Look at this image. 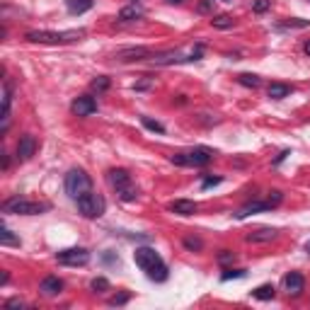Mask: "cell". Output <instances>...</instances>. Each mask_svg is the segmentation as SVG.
<instances>
[{"mask_svg": "<svg viewBox=\"0 0 310 310\" xmlns=\"http://www.w3.org/2000/svg\"><path fill=\"white\" fill-rule=\"evenodd\" d=\"M134 262L141 267V271H146L150 281H167L170 271H167V264L162 262V257L153 250V247H136L134 252Z\"/></svg>", "mask_w": 310, "mask_h": 310, "instance_id": "1", "label": "cell"}, {"mask_svg": "<svg viewBox=\"0 0 310 310\" xmlns=\"http://www.w3.org/2000/svg\"><path fill=\"white\" fill-rule=\"evenodd\" d=\"M82 37H85V29H68V32L32 29V32H27V41H32V44H73Z\"/></svg>", "mask_w": 310, "mask_h": 310, "instance_id": "2", "label": "cell"}, {"mask_svg": "<svg viewBox=\"0 0 310 310\" xmlns=\"http://www.w3.org/2000/svg\"><path fill=\"white\" fill-rule=\"evenodd\" d=\"M63 187H66V194L70 199H82L85 194H90L92 191V179L90 175L80 170V167H73V170H68L66 179H63Z\"/></svg>", "mask_w": 310, "mask_h": 310, "instance_id": "3", "label": "cell"}, {"mask_svg": "<svg viewBox=\"0 0 310 310\" xmlns=\"http://www.w3.org/2000/svg\"><path fill=\"white\" fill-rule=\"evenodd\" d=\"M109 184L117 189V194H119V199L122 201H136V196H138V187L134 184V179L129 175V170H124V167H114V170H109Z\"/></svg>", "mask_w": 310, "mask_h": 310, "instance_id": "4", "label": "cell"}, {"mask_svg": "<svg viewBox=\"0 0 310 310\" xmlns=\"http://www.w3.org/2000/svg\"><path fill=\"white\" fill-rule=\"evenodd\" d=\"M214 155H216V153L211 148L196 146V148H191V150H182V153L170 155V162L182 165V167H203V165H209V162L214 160Z\"/></svg>", "mask_w": 310, "mask_h": 310, "instance_id": "5", "label": "cell"}, {"mask_svg": "<svg viewBox=\"0 0 310 310\" xmlns=\"http://www.w3.org/2000/svg\"><path fill=\"white\" fill-rule=\"evenodd\" d=\"M49 203H37V201H27L22 196H13L3 203V211L5 214H17V216H37L41 211H46Z\"/></svg>", "mask_w": 310, "mask_h": 310, "instance_id": "6", "label": "cell"}, {"mask_svg": "<svg viewBox=\"0 0 310 310\" xmlns=\"http://www.w3.org/2000/svg\"><path fill=\"white\" fill-rule=\"evenodd\" d=\"M78 211H80L85 218H99L105 216V211H107V201H105V196L102 194H85L82 199H78Z\"/></svg>", "mask_w": 310, "mask_h": 310, "instance_id": "7", "label": "cell"}, {"mask_svg": "<svg viewBox=\"0 0 310 310\" xmlns=\"http://www.w3.org/2000/svg\"><path fill=\"white\" fill-rule=\"evenodd\" d=\"M56 262L63 267H85L90 262V252L85 247H68L56 255Z\"/></svg>", "mask_w": 310, "mask_h": 310, "instance_id": "8", "label": "cell"}, {"mask_svg": "<svg viewBox=\"0 0 310 310\" xmlns=\"http://www.w3.org/2000/svg\"><path fill=\"white\" fill-rule=\"evenodd\" d=\"M70 109H73L75 117H90V114L97 112V102H94V97H90V94H80V97L73 99Z\"/></svg>", "mask_w": 310, "mask_h": 310, "instance_id": "9", "label": "cell"}, {"mask_svg": "<svg viewBox=\"0 0 310 310\" xmlns=\"http://www.w3.org/2000/svg\"><path fill=\"white\" fill-rule=\"evenodd\" d=\"M117 61H122V63H131V61H146L150 58V51L146 46H131V49H122V51H117L114 54Z\"/></svg>", "mask_w": 310, "mask_h": 310, "instance_id": "10", "label": "cell"}, {"mask_svg": "<svg viewBox=\"0 0 310 310\" xmlns=\"http://www.w3.org/2000/svg\"><path fill=\"white\" fill-rule=\"evenodd\" d=\"M303 288H305V279H303V274L291 271V274L283 276V291H286L288 296H300Z\"/></svg>", "mask_w": 310, "mask_h": 310, "instance_id": "11", "label": "cell"}, {"mask_svg": "<svg viewBox=\"0 0 310 310\" xmlns=\"http://www.w3.org/2000/svg\"><path fill=\"white\" fill-rule=\"evenodd\" d=\"M34 153H37V138L29 134L20 136V141H17V160L25 162V160H29Z\"/></svg>", "mask_w": 310, "mask_h": 310, "instance_id": "12", "label": "cell"}, {"mask_svg": "<svg viewBox=\"0 0 310 310\" xmlns=\"http://www.w3.org/2000/svg\"><path fill=\"white\" fill-rule=\"evenodd\" d=\"M167 209L177 216H194L199 211V203L191 201V199H175V201L167 203Z\"/></svg>", "mask_w": 310, "mask_h": 310, "instance_id": "13", "label": "cell"}, {"mask_svg": "<svg viewBox=\"0 0 310 310\" xmlns=\"http://www.w3.org/2000/svg\"><path fill=\"white\" fill-rule=\"evenodd\" d=\"M39 291H41V296L54 298V296H58V293L63 291V281H61L58 276H46V279H41Z\"/></svg>", "mask_w": 310, "mask_h": 310, "instance_id": "14", "label": "cell"}, {"mask_svg": "<svg viewBox=\"0 0 310 310\" xmlns=\"http://www.w3.org/2000/svg\"><path fill=\"white\" fill-rule=\"evenodd\" d=\"M269 209H274L269 201H250V203H245L243 209L235 214V218H247V216H252V214H262V211H269Z\"/></svg>", "mask_w": 310, "mask_h": 310, "instance_id": "15", "label": "cell"}, {"mask_svg": "<svg viewBox=\"0 0 310 310\" xmlns=\"http://www.w3.org/2000/svg\"><path fill=\"white\" fill-rule=\"evenodd\" d=\"M279 235L276 228H257L252 233H247V243H271Z\"/></svg>", "mask_w": 310, "mask_h": 310, "instance_id": "16", "label": "cell"}, {"mask_svg": "<svg viewBox=\"0 0 310 310\" xmlns=\"http://www.w3.org/2000/svg\"><path fill=\"white\" fill-rule=\"evenodd\" d=\"M146 15V10L138 5V3H131V5H126L119 10V22H134V20H141Z\"/></svg>", "mask_w": 310, "mask_h": 310, "instance_id": "17", "label": "cell"}, {"mask_svg": "<svg viewBox=\"0 0 310 310\" xmlns=\"http://www.w3.org/2000/svg\"><path fill=\"white\" fill-rule=\"evenodd\" d=\"M94 0H66V8L70 15H82L87 10H92Z\"/></svg>", "mask_w": 310, "mask_h": 310, "instance_id": "18", "label": "cell"}, {"mask_svg": "<svg viewBox=\"0 0 310 310\" xmlns=\"http://www.w3.org/2000/svg\"><path fill=\"white\" fill-rule=\"evenodd\" d=\"M267 94H269L271 99H283V97L291 94V85H286V82H271L269 87H267Z\"/></svg>", "mask_w": 310, "mask_h": 310, "instance_id": "19", "label": "cell"}, {"mask_svg": "<svg viewBox=\"0 0 310 310\" xmlns=\"http://www.w3.org/2000/svg\"><path fill=\"white\" fill-rule=\"evenodd\" d=\"M274 293H276V288L271 283H262V286H257L252 291V298H257V300H271Z\"/></svg>", "mask_w": 310, "mask_h": 310, "instance_id": "20", "label": "cell"}, {"mask_svg": "<svg viewBox=\"0 0 310 310\" xmlns=\"http://www.w3.org/2000/svg\"><path fill=\"white\" fill-rule=\"evenodd\" d=\"M238 82L245 85V87H252V90H257V87L262 85L259 75H255V73H240V75H238Z\"/></svg>", "mask_w": 310, "mask_h": 310, "instance_id": "21", "label": "cell"}, {"mask_svg": "<svg viewBox=\"0 0 310 310\" xmlns=\"http://www.w3.org/2000/svg\"><path fill=\"white\" fill-rule=\"evenodd\" d=\"M211 25H214L216 29H233L235 20H233L230 15H218V17H214V20H211Z\"/></svg>", "mask_w": 310, "mask_h": 310, "instance_id": "22", "label": "cell"}, {"mask_svg": "<svg viewBox=\"0 0 310 310\" xmlns=\"http://www.w3.org/2000/svg\"><path fill=\"white\" fill-rule=\"evenodd\" d=\"M90 291H92V293H107L109 281L105 279V276H94L92 281H90Z\"/></svg>", "mask_w": 310, "mask_h": 310, "instance_id": "23", "label": "cell"}, {"mask_svg": "<svg viewBox=\"0 0 310 310\" xmlns=\"http://www.w3.org/2000/svg\"><path fill=\"white\" fill-rule=\"evenodd\" d=\"M109 85H112V82H109V78H105V75H99V78H94V80L90 82V87H92L94 92H107Z\"/></svg>", "mask_w": 310, "mask_h": 310, "instance_id": "24", "label": "cell"}, {"mask_svg": "<svg viewBox=\"0 0 310 310\" xmlns=\"http://www.w3.org/2000/svg\"><path fill=\"white\" fill-rule=\"evenodd\" d=\"M0 243L3 245H20V238H15L13 230H8L3 226V230H0Z\"/></svg>", "mask_w": 310, "mask_h": 310, "instance_id": "25", "label": "cell"}, {"mask_svg": "<svg viewBox=\"0 0 310 310\" xmlns=\"http://www.w3.org/2000/svg\"><path fill=\"white\" fill-rule=\"evenodd\" d=\"M141 124H143L146 129H150V131H155V134H165V126H162L160 122H153L148 117H141Z\"/></svg>", "mask_w": 310, "mask_h": 310, "instance_id": "26", "label": "cell"}, {"mask_svg": "<svg viewBox=\"0 0 310 310\" xmlns=\"http://www.w3.org/2000/svg\"><path fill=\"white\" fill-rule=\"evenodd\" d=\"M184 247H187V250H194V252H199V250L203 247V243H201V238H191V235H189V238H184Z\"/></svg>", "mask_w": 310, "mask_h": 310, "instance_id": "27", "label": "cell"}, {"mask_svg": "<svg viewBox=\"0 0 310 310\" xmlns=\"http://www.w3.org/2000/svg\"><path fill=\"white\" fill-rule=\"evenodd\" d=\"M245 276V269H228L221 274V281H230V279H243Z\"/></svg>", "mask_w": 310, "mask_h": 310, "instance_id": "28", "label": "cell"}, {"mask_svg": "<svg viewBox=\"0 0 310 310\" xmlns=\"http://www.w3.org/2000/svg\"><path fill=\"white\" fill-rule=\"evenodd\" d=\"M269 8H271V0H255V5H252V10H255L257 15L267 13Z\"/></svg>", "mask_w": 310, "mask_h": 310, "instance_id": "29", "label": "cell"}, {"mask_svg": "<svg viewBox=\"0 0 310 310\" xmlns=\"http://www.w3.org/2000/svg\"><path fill=\"white\" fill-rule=\"evenodd\" d=\"M129 293H117V296L109 298V305H124V303H129Z\"/></svg>", "mask_w": 310, "mask_h": 310, "instance_id": "30", "label": "cell"}, {"mask_svg": "<svg viewBox=\"0 0 310 310\" xmlns=\"http://www.w3.org/2000/svg\"><path fill=\"white\" fill-rule=\"evenodd\" d=\"M283 27H296V29H305L310 27L308 20H288V22H283Z\"/></svg>", "mask_w": 310, "mask_h": 310, "instance_id": "31", "label": "cell"}, {"mask_svg": "<svg viewBox=\"0 0 310 310\" xmlns=\"http://www.w3.org/2000/svg\"><path fill=\"white\" fill-rule=\"evenodd\" d=\"M218 262H221V264H230V262H235V252H230V250H223V252L218 255Z\"/></svg>", "mask_w": 310, "mask_h": 310, "instance_id": "32", "label": "cell"}, {"mask_svg": "<svg viewBox=\"0 0 310 310\" xmlns=\"http://www.w3.org/2000/svg\"><path fill=\"white\" fill-rule=\"evenodd\" d=\"M223 179L221 177H203V182H201V189H209V187H216V184H221Z\"/></svg>", "mask_w": 310, "mask_h": 310, "instance_id": "33", "label": "cell"}, {"mask_svg": "<svg viewBox=\"0 0 310 310\" xmlns=\"http://www.w3.org/2000/svg\"><path fill=\"white\" fill-rule=\"evenodd\" d=\"M267 201H269L271 206H279V203L283 201V194H281V191H279V189H274V191H271V196H269V199H267Z\"/></svg>", "mask_w": 310, "mask_h": 310, "instance_id": "34", "label": "cell"}, {"mask_svg": "<svg viewBox=\"0 0 310 310\" xmlns=\"http://www.w3.org/2000/svg\"><path fill=\"white\" fill-rule=\"evenodd\" d=\"M214 3H216V0H203V3H199V13H209Z\"/></svg>", "mask_w": 310, "mask_h": 310, "instance_id": "35", "label": "cell"}, {"mask_svg": "<svg viewBox=\"0 0 310 310\" xmlns=\"http://www.w3.org/2000/svg\"><path fill=\"white\" fill-rule=\"evenodd\" d=\"M22 305H25V303H22L20 298H13V300H8V303H5V308H22Z\"/></svg>", "mask_w": 310, "mask_h": 310, "instance_id": "36", "label": "cell"}, {"mask_svg": "<svg viewBox=\"0 0 310 310\" xmlns=\"http://www.w3.org/2000/svg\"><path fill=\"white\" fill-rule=\"evenodd\" d=\"M105 262H112V264H119V257H112V255H105L102 257Z\"/></svg>", "mask_w": 310, "mask_h": 310, "instance_id": "37", "label": "cell"}, {"mask_svg": "<svg viewBox=\"0 0 310 310\" xmlns=\"http://www.w3.org/2000/svg\"><path fill=\"white\" fill-rule=\"evenodd\" d=\"M286 155H288V150H281V153L276 155V160H274V165H279V162H281L283 158H286Z\"/></svg>", "mask_w": 310, "mask_h": 310, "instance_id": "38", "label": "cell"}, {"mask_svg": "<svg viewBox=\"0 0 310 310\" xmlns=\"http://www.w3.org/2000/svg\"><path fill=\"white\" fill-rule=\"evenodd\" d=\"M165 3H167V5H182L184 0H165Z\"/></svg>", "mask_w": 310, "mask_h": 310, "instance_id": "39", "label": "cell"}, {"mask_svg": "<svg viewBox=\"0 0 310 310\" xmlns=\"http://www.w3.org/2000/svg\"><path fill=\"white\" fill-rule=\"evenodd\" d=\"M303 51H305V54H308V56H310V39H308V41H305V44H303Z\"/></svg>", "mask_w": 310, "mask_h": 310, "instance_id": "40", "label": "cell"}, {"mask_svg": "<svg viewBox=\"0 0 310 310\" xmlns=\"http://www.w3.org/2000/svg\"><path fill=\"white\" fill-rule=\"evenodd\" d=\"M305 252H308V255H310V240H308V243H305Z\"/></svg>", "mask_w": 310, "mask_h": 310, "instance_id": "41", "label": "cell"}]
</instances>
